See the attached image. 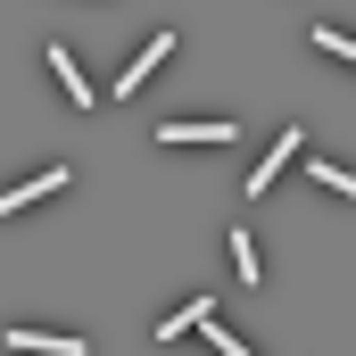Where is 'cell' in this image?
<instances>
[{"instance_id": "cell-1", "label": "cell", "mask_w": 356, "mask_h": 356, "mask_svg": "<svg viewBox=\"0 0 356 356\" xmlns=\"http://www.w3.org/2000/svg\"><path fill=\"white\" fill-rule=\"evenodd\" d=\"M166 50H175V33H149V50H141V58H133V67L116 75V91L133 99V91H141V83H149V75H158V67H166Z\"/></svg>"}, {"instance_id": "cell-3", "label": "cell", "mask_w": 356, "mask_h": 356, "mask_svg": "<svg viewBox=\"0 0 356 356\" xmlns=\"http://www.w3.org/2000/svg\"><path fill=\"white\" fill-rule=\"evenodd\" d=\"M298 149H307V133H282V141H273V149H266V166H257V175H249V199H266V182L282 175V166H290V158H298Z\"/></svg>"}, {"instance_id": "cell-11", "label": "cell", "mask_w": 356, "mask_h": 356, "mask_svg": "<svg viewBox=\"0 0 356 356\" xmlns=\"http://www.w3.org/2000/svg\"><path fill=\"white\" fill-rule=\"evenodd\" d=\"M207 340H216L224 356H249V340H241V332H207Z\"/></svg>"}, {"instance_id": "cell-10", "label": "cell", "mask_w": 356, "mask_h": 356, "mask_svg": "<svg viewBox=\"0 0 356 356\" xmlns=\"http://www.w3.org/2000/svg\"><path fill=\"white\" fill-rule=\"evenodd\" d=\"M315 182H323V191H340V199H356V175H348V166H315Z\"/></svg>"}, {"instance_id": "cell-7", "label": "cell", "mask_w": 356, "mask_h": 356, "mask_svg": "<svg viewBox=\"0 0 356 356\" xmlns=\"http://www.w3.org/2000/svg\"><path fill=\"white\" fill-rule=\"evenodd\" d=\"M207 323V298H191V307H175L166 323H158V340H182V332H199Z\"/></svg>"}, {"instance_id": "cell-6", "label": "cell", "mask_w": 356, "mask_h": 356, "mask_svg": "<svg viewBox=\"0 0 356 356\" xmlns=\"http://www.w3.org/2000/svg\"><path fill=\"white\" fill-rule=\"evenodd\" d=\"M50 75H58V91H67L75 108H91V83L75 75V58H67V42H50Z\"/></svg>"}, {"instance_id": "cell-2", "label": "cell", "mask_w": 356, "mask_h": 356, "mask_svg": "<svg viewBox=\"0 0 356 356\" xmlns=\"http://www.w3.org/2000/svg\"><path fill=\"white\" fill-rule=\"evenodd\" d=\"M158 141H166V149H191V141L224 149V141H241V124H158Z\"/></svg>"}, {"instance_id": "cell-8", "label": "cell", "mask_w": 356, "mask_h": 356, "mask_svg": "<svg viewBox=\"0 0 356 356\" xmlns=\"http://www.w3.org/2000/svg\"><path fill=\"white\" fill-rule=\"evenodd\" d=\"M315 50H332L340 67H356V33H340V25H315Z\"/></svg>"}, {"instance_id": "cell-4", "label": "cell", "mask_w": 356, "mask_h": 356, "mask_svg": "<svg viewBox=\"0 0 356 356\" xmlns=\"http://www.w3.org/2000/svg\"><path fill=\"white\" fill-rule=\"evenodd\" d=\"M50 191H67V166H50V175H33V182H17L8 199H0V216H17V207H33V199H50Z\"/></svg>"}, {"instance_id": "cell-5", "label": "cell", "mask_w": 356, "mask_h": 356, "mask_svg": "<svg viewBox=\"0 0 356 356\" xmlns=\"http://www.w3.org/2000/svg\"><path fill=\"white\" fill-rule=\"evenodd\" d=\"M8 340H17L25 356H83V340H75V332H8Z\"/></svg>"}, {"instance_id": "cell-9", "label": "cell", "mask_w": 356, "mask_h": 356, "mask_svg": "<svg viewBox=\"0 0 356 356\" xmlns=\"http://www.w3.org/2000/svg\"><path fill=\"white\" fill-rule=\"evenodd\" d=\"M232 266H241V282H266V266H257V241H249V232H232Z\"/></svg>"}]
</instances>
